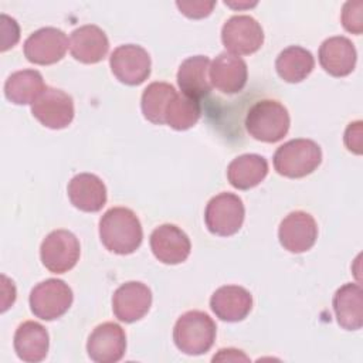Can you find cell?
I'll list each match as a JSON object with an SVG mask.
<instances>
[{
    "mask_svg": "<svg viewBox=\"0 0 363 363\" xmlns=\"http://www.w3.org/2000/svg\"><path fill=\"white\" fill-rule=\"evenodd\" d=\"M67 191L71 204L85 213H96L106 204V187L92 173L75 174L68 183Z\"/></svg>",
    "mask_w": 363,
    "mask_h": 363,
    "instance_id": "20",
    "label": "cell"
},
{
    "mask_svg": "<svg viewBox=\"0 0 363 363\" xmlns=\"http://www.w3.org/2000/svg\"><path fill=\"white\" fill-rule=\"evenodd\" d=\"M268 174V162L264 156L245 153L237 156L227 166V179L238 190H250L258 186Z\"/></svg>",
    "mask_w": 363,
    "mask_h": 363,
    "instance_id": "24",
    "label": "cell"
},
{
    "mask_svg": "<svg viewBox=\"0 0 363 363\" xmlns=\"http://www.w3.org/2000/svg\"><path fill=\"white\" fill-rule=\"evenodd\" d=\"M213 313L225 322H240L252 309L251 294L238 285H224L216 289L210 298Z\"/></svg>",
    "mask_w": 363,
    "mask_h": 363,
    "instance_id": "19",
    "label": "cell"
},
{
    "mask_svg": "<svg viewBox=\"0 0 363 363\" xmlns=\"http://www.w3.org/2000/svg\"><path fill=\"white\" fill-rule=\"evenodd\" d=\"M362 10L363 1H346L342 9V24L345 30L353 34H362Z\"/></svg>",
    "mask_w": 363,
    "mask_h": 363,
    "instance_id": "29",
    "label": "cell"
},
{
    "mask_svg": "<svg viewBox=\"0 0 363 363\" xmlns=\"http://www.w3.org/2000/svg\"><path fill=\"white\" fill-rule=\"evenodd\" d=\"M214 320L203 311H187L174 323L173 340L176 347L189 356L207 353L216 340Z\"/></svg>",
    "mask_w": 363,
    "mask_h": 363,
    "instance_id": "2",
    "label": "cell"
},
{
    "mask_svg": "<svg viewBox=\"0 0 363 363\" xmlns=\"http://www.w3.org/2000/svg\"><path fill=\"white\" fill-rule=\"evenodd\" d=\"M109 50V41L102 28L95 24H85L75 28L69 37L71 55L82 64L102 61Z\"/></svg>",
    "mask_w": 363,
    "mask_h": 363,
    "instance_id": "18",
    "label": "cell"
},
{
    "mask_svg": "<svg viewBox=\"0 0 363 363\" xmlns=\"http://www.w3.org/2000/svg\"><path fill=\"white\" fill-rule=\"evenodd\" d=\"M33 116L50 129H64L74 119V101L67 92L47 86L31 104Z\"/></svg>",
    "mask_w": 363,
    "mask_h": 363,
    "instance_id": "10",
    "label": "cell"
},
{
    "mask_svg": "<svg viewBox=\"0 0 363 363\" xmlns=\"http://www.w3.org/2000/svg\"><path fill=\"white\" fill-rule=\"evenodd\" d=\"M225 360L237 362V360H248V357L241 350H237V349H220L218 353L213 357V362H225Z\"/></svg>",
    "mask_w": 363,
    "mask_h": 363,
    "instance_id": "33",
    "label": "cell"
},
{
    "mask_svg": "<svg viewBox=\"0 0 363 363\" xmlns=\"http://www.w3.org/2000/svg\"><path fill=\"white\" fill-rule=\"evenodd\" d=\"M72 289L62 279L48 278L30 292V309L35 318L54 320L61 318L72 305Z\"/></svg>",
    "mask_w": 363,
    "mask_h": 363,
    "instance_id": "6",
    "label": "cell"
},
{
    "mask_svg": "<svg viewBox=\"0 0 363 363\" xmlns=\"http://www.w3.org/2000/svg\"><path fill=\"white\" fill-rule=\"evenodd\" d=\"M221 41L227 52L234 55H250L261 48L264 43V30L251 16H233L221 28Z\"/></svg>",
    "mask_w": 363,
    "mask_h": 363,
    "instance_id": "8",
    "label": "cell"
},
{
    "mask_svg": "<svg viewBox=\"0 0 363 363\" xmlns=\"http://www.w3.org/2000/svg\"><path fill=\"white\" fill-rule=\"evenodd\" d=\"M345 146L354 155L362 153V121H356L347 125L345 130Z\"/></svg>",
    "mask_w": 363,
    "mask_h": 363,
    "instance_id": "31",
    "label": "cell"
},
{
    "mask_svg": "<svg viewBox=\"0 0 363 363\" xmlns=\"http://www.w3.org/2000/svg\"><path fill=\"white\" fill-rule=\"evenodd\" d=\"M200 115L201 108L199 101L184 94H176L166 108L164 123L176 130H187L197 123Z\"/></svg>",
    "mask_w": 363,
    "mask_h": 363,
    "instance_id": "28",
    "label": "cell"
},
{
    "mask_svg": "<svg viewBox=\"0 0 363 363\" xmlns=\"http://www.w3.org/2000/svg\"><path fill=\"white\" fill-rule=\"evenodd\" d=\"M68 48L65 33L57 27H43L24 41L26 58L37 65H51L62 60Z\"/></svg>",
    "mask_w": 363,
    "mask_h": 363,
    "instance_id": "11",
    "label": "cell"
},
{
    "mask_svg": "<svg viewBox=\"0 0 363 363\" xmlns=\"http://www.w3.org/2000/svg\"><path fill=\"white\" fill-rule=\"evenodd\" d=\"M362 288L357 284L347 282L342 285L333 295V311L336 320L340 328L346 330H357L363 325V311H362Z\"/></svg>",
    "mask_w": 363,
    "mask_h": 363,
    "instance_id": "23",
    "label": "cell"
},
{
    "mask_svg": "<svg viewBox=\"0 0 363 363\" xmlns=\"http://www.w3.org/2000/svg\"><path fill=\"white\" fill-rule=\"evenodd\" d=\"M210 60L206 55H193L186 58L177 71V84L182 94L199 101L211 91L208 77Z\"/></svg>",
    "mask_w": 363,
    "mask_h": 363,
    "instance_id": "22",
    "label": "cell"
},
{
    "mask_svg": "<svg viewBox=\"0 0 363 363\" xmlns=\"http://www.w3.org/2000/svg\"><path fill=\"white\" fill-rule=\"evenodd\" d=\"M278 238L281 245L294 254L311 250L318 238V225L315 218L302 210L289 213L279 224Z\"/></svg>",
    "mask_w": 363,
    "mask_h": 363,
    "instance_id": "12",
    "label": "cell"
},
{
    "mask_svg": "<svg viewBox=\"0 0 363 363\" xmlns=\"http://www.w3.org/2000/svg\"><path fill=\"white\" fill-rule=\"evenodd\" d=\"M244 125L254 139L275 143L288 133L291 118L288 109L281 102L275 99H261L248 109Z\"/></svg>",
    "mask_w": 363,
    "mask_h": 363,
    "instance_id": "3",
    "label": "cell"
},
{
    "mask_svg": "<svg viewBox=\"0 0 363 363\" xmlns=\"http://www.w3.org/2000/svg\"><path fill=\"white\" fill-rule=\"evenodd\" d=\"M126 350L125 330L115 322L98 325L89 335L86 352L91 360L96 363H116Z\"/></svg>",
    "mask_w": 363,
    "mask_h": 363,
    "instance_id": "13",
    "label": "cell"
},
{
    "mask_svg": "<svg viewBox=\"0 0 363 363\" xmlns=\"http://www.w3.org/2000/svg\"><path fill=\"white\" fill-rule=\"evenodd\" d=\"M275 68L285 82L296 84L313 71L315 58L309 50L299 45H289L278 54Z\"/></svg>",
    "mask_w": 363,
    "mask_h": 363,
    "instance_id": "26",
    "label": "cell"
},
{
    "mask_svg": "<svg viewBox=\"0 0 363 363\" xmlns=\"http://www.w3.org/2000/svg\"><path fill=\"white\" fill-rule=\"evenodd\" d=\"M99 238L108 251L128 255L142 244V224L130 208L112 207L99 220Z\"/></svg>",
    "mask_w": 363,
    "mask_h": 363,
    "instance_id": "1",
    "label": "cell"
},
{
    "mask_svg": "<svg viewBox=\"0 0 363 363\" xmlns=\"http://www.w3.org/2000/svg\"><path fill=\"white\" fill-rule=\"evenodd\" d=\"M208 77L211 86L220 92L237 94L247 84V62L241 57L224 51L210 62Z\"/></svg>",
    "mask_w": 363,
    "mask_h": 363,
    "instance_id": "16",
    "label": "cell"
},
{
    "mask_svg": "<svg viewBox=\"0 0 363 363\" xmlns=\"http://www.w3.org/2000/svg\"><path fill=\"white\" fill-rule=\"evenodd\" d=\"M13 346L18 359L28 363H37L44 360L48 353L50 336L41 323L26 320L16 329Z\"/></svg>",
    "mask_w": 363,
    "mask_h": 363,
    "instance_id": "21",
    "label": "cell"
},
{
    "mask_svg": "<svg viewBox=\"0 0 363 363\" xmlns=\"http://www.w3.org/2000/svg\"><path fill=\"white\" fill-rule=\"evenodd\" d=\"M319 64L332 77H346L356 65L357 52L353 43L343 35L326 38L319 47Z\"/></svg>",
    "mask_w": 363,
    "mask_h": 363,
    "instance_id": "17",
    "label": "cell"
},
{
    "mask_svg": "<svg viewBox=\"0 0 363 363\" xmlns=\"http://www.w3.org/2000/svg\"><path fill=\"white\" fill-rule=\"evenodd\" d=\"M47 88L43 75L35 69L13 72L4 82L6 98L16 105L33 104Z\"/></svg>",
    "mask_w": 363,
    "mask_h": 363,
    "instance_id": "25",
    "label": "cell"
},
{
    "mask_svg": "<svg viewBox=\"0 0 363 363\" xmlns=\"http://www.w3.org/2000/svg\"><path fill=\"white\" fill-rule=\"evenodd\" d=\"M109 65L116 79L133 86L149 78L152 62L150 55L143 47L136 44H123L112 51Z\"/></svg>",
    "mask_w": 363,
    "mask_h": 363,
    "instance_id": "9",
    "label": "cell"
},
{
    "mask_svg": "<svg viewBox=\"0 0 363 363\" xmlns=\"http://www.w3.org/2000/svg\"><path fill=\"white\" fill-rule=\"evenodd\" d=\"M152 291L139 281H129L116 288L112 296V311L118 320L133 323L150 309Z\"/></svg>",
    "mask_w": 363,
    "mask_h": 363,
    "instance_id": "14",
    "label": "cell"
},
{
    "mask_svg": "<svg viewBox=\"0 0 363 363\" xmlns=\"http://www.w3.org/2000/svg\"><path fill=\"white\" fill-rule=\"evenodd\" d=\"M150 250L160 262L176 265L189 258L191 244L182 228L174 224H162L150 234Z\"/></svg>",
    "mask_w": 363,
    "mask_h": 363,
    "instance_id": "15",
    "label": "cell"
},
{
    "mask_svg": "<svg viewBox=\"0 0 363 363\" xmlns=\"http://www.w3.org/2000/svg\"><path fill=\"white\" fill-rule=\"evenodd\" d=\"M274 169L289 179H301L311 174L322 162L320 146L312 139H291L274 153Z\"/></svg>",
    "mask_w": 363,
    "mask_h": 363,
    "instance_id": "4",
    "label": "cell"
},
{
    "mask_svg": "<svg viewBox=\"0 0 363 363\" xmlns=\"http://www.w3.org/2000/svg\"><path fill=\"white\" fill-rule=\"evenodd\" d=\"M81 254L78 238L68 230H54L41 242L40 258L52 274H64L72 269Z\"/></svg>",
    "mask_w": 363,
    "mask_h": 363,
    "instance_id": "7",
    "label": "cell"
},
{
    "mask_svg": "<svg viewBox=\"0 0 363 363\" xmlns=\"http://www.w3.org/2000/svg\"><path fill=\"white\" fill-rule=\"evenodd\" d=\"M227 6L230 7H234V9H241V7H252L255 6L257 3H238V4H234V3H225Z\"/></svg>",
    "mask_w": 363,
    "mask_h": 363,
    "instance_id": "34",
    "label": "cell"
},
{
    "mask_svg": "<svg viewBox=\"0 0 363 363\" xmlns=\"http://www.w3.org/2000/svg\"><path fill=\"white\" fill-rule=\"evenodd\" d=\"M176 94L177 92L173 85L167 82L149 84L140 98V108L143 116L155 125H163L166 108Z\"/></svg>",
    "mask_w": 363,
    "mask_h": 363,
    "instance_id": "27",
    "label": "cell"
},
{
    "mask_svg": "<svg viewBox=\"0 0 363 363\" xmlns=\"http://www.w3.org/2000/svg\"><path fill=\"white\" fill-rule=\"evenodd\" d=\"M176 6L189 18H203L213 11L216 1H176Z\"/></svg>",
    "mask_w": 363,
    "mask_h": 363,
    "instance_id": "30",
    "label": "cell"
},
{
    "mask_svg": "<svg viewBox=\"0 0 363 363\" xmlns=\"http://www.w3.org/2000/svg\"><path fill=\"white\" fill-rule=\"evenodd\" d=\"M245 217L242 200L228 191L210 199L204 210V223L211 234L230 237L240 231Z\"/></svg>",
    "mask_w": 363,
    "mask_h": 363,
    "instance_id": "5",
    "label": "cell"
},
{
    "mask_svg": "<svg viewBox=\"0 0 363 363\" xmlns=\"http://www.w3.org/2000/svg\"><path fill=\"white\" fill-rule=\"evenodd\" d=\"M9 28V16L1 14V51H7L9 48L14 47L20 38V28L17 23L11 30Z\"/></svg>",
    "mask_w": 363,
    "mask_h": 363,
    "instance_id": "32",
    "label": "cell"
}]
</instances>
